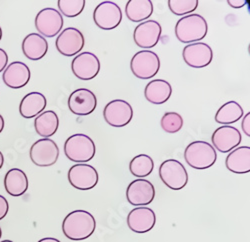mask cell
Returning <instances> with one entry per match:
<instances>
[{
	"instance_id": "6da1fadb",
	"label": "cell",
	"mask_w": 250,
	"mask_h": 242,
	"mask_svg": "<svg viewBox=\"0 0 250 242\" xmlns=\"http://www.w3.org/2000/svg\"><path fill=\"white\" fill-rule=\"evenodd\" d=\"M96 220L86 210H74L62 222V231L70 240L80 241L89 238L95 231Z\"/></svg>"
},
{
	"instance_id": "7a4b0ae2",
	"label": "cell",
	"mask_w": 250,
	"mask_h": 242,
	"mask_svg": "<svg viewBox=\"0 0 250 242\" xmlns=\"http://www.w3.org/2000/svg\"><path fill=\"white\" fill-rule=\"evenodd\" d=\"M175 36L181 43L200 42L208 32L206 19L200 14H189L180 18L175 25Z\"/></svg>"
},
{
	"instance_id": "3957f363",
	"label": "cell",
	"mask_w": 250,
	"mask_h": 242,
	"mask_svg": "<svg viewBox=\"0 0 250 242\" xmlns=\"http://www.w3.org/2000/svg\"><path fill=\"white\" fill-rule=\"evenodd\" d=\"M184 159L190 167L204 170L214 165L217 160V152L207 141H193L185 148Z\"/></svg>"
},
{
	"instance_id": "277c9868",
	"label": "cell",
	"mask_w": 250,
	"mask_h": 242,
	"mask_svg": "<svg viewBox=\"0 0 250 242\" xmlns=\"http://www.w3.org/2000/svg\"><path fill=\"white\" fill-rule=\"evenodd\" d=\"M66 157L75 163H87L92 160L96 153L94 141L83 133L73 134L68 137L64 143Z\"/></svg>"
},
{
	"instance_id": "5b68a950",
	"label": "cell",
	"mask_w": 250,
	"mask_h": 242,
	"mask_svg": "<svg viewBox=\"0 0 250 242\" xmlns=\"http://www.w3.org/2000/svg\"><path fill=\"white\" fill-rule=\"evenodd\" d=\"M159 177L172 190H181L188 183V173L184 165L176 159L163 161L159 167Z\"/></svg>"
},
{
	"instance_id": "8992f818",
	"label": "cell",
	"mask_w": 250,
	"mask_h": 242,
	"mask_svg": "<svg viewBox=\"0 0 250 242\" xmlns=\"http://www.w3.org/2000/svg\"><path fill=\"white\" fill-rule=\"evenodd\" d=\"M130 69L133 75L139 79H150L160 69V59L153 51L145 49L138 51L131 59Z\"/></svg>"
},
{
	"instance_id": "52a82bcc",
	"label": "cell",
	"mask_w": 250,
	"mask_h": 242,
	"mask_svg": "<svg viewBox=\"0 0 250 242\" xmlns=\"http://www.w3.org/2000/svg\"><path fill=\"white\" fill-rule=\"evenodd\" d=\"M32 163L39 167L54 165L59 157V148L56 142L49 138L38 139L32 144L29 150Z\"/></svg>"
},
{
	"instance_id": "ba28073f",
	"label": "cell",
	"mask_w": 250,
	"mask_h": 242,
	"mask_svg": "<svg viewBox=\"0 0 250 242\" xmlns=\"http://www.w3.org/2000/svg\"><path fill=\"white\" fill-rule=\"evenodd\" d=\"M64 20L61 13L52 7L43 8L35 17V28L38 31V34L44 38H51L58 35L61 32Z\"/></svg>"
},
{
	"instance_id": "9c48e42d",
	"label": "cell",
	"mask_w": 250,
	"mask_h": 242,
	"mask_svg": "<svg viewBox=\"0 0 250 242\" xmlns=\"http://www.w3.org/2000/svg\"><path fill=\"white\" fill-rule=\"evenodd\" d=\"M103 117L112 127H124L133 118V108L126 100L114 99L104 107Z\"/></svg>"
},
{
	"instance_id": "30bf717a",
	"label": "cell",
	"mask_w": 250,
	"mask_h": 242,
	"mask_svg": "<svg viewBox=\"0 0 250 242\" xmlns=\"http://www.w3.org/2000/svg\"><path fill=\"white\" fill-rule=\"evenodd\" d=\"M93 20L100 29L112 30L122 21L121 8L113 1H102L94 9Z\"/></svg>"
},
{
	"instance_id": "8fae6325",
	"label": "cell",
	"mask_w": 250,
	"mask_h": 242,
	"mask_svg": "<svg viewBox=\"0 0 250 242\" xmlns=\"http://www.w3.org/2000/svg\"><path fill=\"white\" fill-rule=\"evenodd\" d=\"M85 38L82 32L75 27H67L62 30L56 38L57 51L66 57L77 55L84 47Z\"/></svg>"
},
{
	"instance_id": "7c38bea8",
	"label": "cell",
	"mask_w": 250,
	"mask_h": 242,
	"mask_svg": "<svg viewBox=\"0 0 250 242\" xmlns=\"http://www.w3.org/2000/svg\"><path fill=\"white\" fill-rule=\"evenodd\" d=\"M67 177L72 187L83 191L94 188L99 179L97 170L86 163H77L71 166Z\"/></svg>"
},
{
	"instance_id": "4fadbf2b",
	"label": "cell",
	"mask_w": 250,
	"mask_h": 242,
	"mask_svg": "<svg viewBox=\"0 0 250 242\" xmlns=\"http://www.w3.org/2000/svg\"><path fill=\"white\" fill-rule=\"evenodd\" d=\"M101 68L98 57L92 52H82L76 55L71 62V70L73 74L81 79L88 81L95 78Z\"/></svg>"
},
{
	"instance_id": "5bb4252c",
	"label": "cell",
	"mask_w": 250,
	"mask_h": 242,
	"mask_svg": "<svg viewBox=\"0 0 250 242\" xmlns=\"http://www.w3.org/2000/svg\"><path fill=\"white\" fill-rule=\"evenodd\" d=\"M162 33V27L156 20H146L138 24L133 32L134 42L138 47L148 50L157 45Z\"/></svg>"
},
{
	"instance_id": "9a60e30c",
	"label": "cell",
	"mask_w": 250,
	"mask_h": 242,
	"mask_svg": "<svg viewBox=\"0 0 250 242\" xmlns=\"http://www.w3.org/2000/svg\"><path fill=\"white\" fill-rule=\"evenodd\" d=\"M184 62L192 68H204L212 62V48L204 42L187 44L182 51Z\"/></svg>"
},
{
	"instance_id": "2e32d148",
	"label": "cell",
	"mask_w": 250,
	"mask_h": 242,
	"mask_svg": "<svg viewBox=\"0 0 250 242\" xmlns=\"http://www.w3.org/2000/svg\"><path fill=\"white\" fill-rule=\"evenodd\" d=\"M155 197V188L147 179H135L126 189V199L133 206H146Z\"/></svg>"
},
{
	"instance_id": "e0dca14e",
	"label": "cell",
	"mask_w": 250,
	"mask_h": 242,
	"mask_svg": "<svg viewBox=\"0 0 250 242\" xmlns=\"http://www.w3.org/2000/svg\"><path fill=\"white\" fill-rule=\"evenodd\" d=\"M212 146L221 153H228L239 146L242 141L240 131L231 125L218 127L211 136Z\"/></svg>"
},
{
	"instance_id": "ac0fdd59",
	"label": "cell",
	"mask_w": 250,
	"mask_h": 242,
	"mask_svg": "<svg viewBox=\"0 0 250 242\" xmlns=\"http://www.w3.org/2000/svg\"><path fill=\"white\" fill-rule=\"evenodd\" d=\"M96 95L87 88H78L74 90L68 98V108L74 115H89L96 109Z\"/></svg>"
},
{
	"instance_id": "d6986e66",
	"label": "cell",
	"mask_w": 250,
	"mask_h": 242,
	"mask_svg": "<svg viewBox=\"0 0 250 242\" xmlns=\"http://www.w3.org/2000/svg\"><path fill=\"white\" fill-rule=\"evenodd\" d=\"M155 223V212L146 206H139L132 209L127 216V225L135 233L149 232Z\"/></svg>"
},
{
	"instance_id": "ffe728a7",
	"label": "cell",
	"mask_w": 250,
	"mask_h": 242,
	"mask_svg": "<svg viewBox=\"0 0 250 242\" xmlns=\"http://www.w3.org/2000/svg\"><path fill=\"white\" fill-rule=\"evenodd\" d=\"M30 77L29 67L21 61H13L8 64L2 73L4 84L12 89H20L27 85Z\"/></svg>"
},
{
	"instance_id": "44dd1931",
	"label": "cell",
	"mask_w": 250,
	"mask_h": 242,
	"mask_svg": "<svg viewBox=\"0 0 250 242\" xmlns=\"http://www.w3.org/2000/svg\"><path fill=\"white\" fill-rule=\"evenodd\" d=\"M47 105V100L44 94L33 91L27 93L19 104V113L23 118H35L42 113Z\"/></svg>"
},
{
	"instance_id": "7402d4cb",
	"label": "cell",
	"mask_w": 250,
	"mask_h": 242,
	"mask_svg": "<svg viewBox=\"0 0 250 242\" xmlns=\"http://www.w3.org/2000/svg\"><path fill=\"white\" fill-rule=\"evenodd\" d=\"M21 48L27 59L36 61V60L42 59L46 55L48 51V42L40 34L30 33L24 37Z\"/></svg>"
},
{
	"instance_id": "603a6c76",
	"label": "cell",
	"mask_w": 250,
	"mask_h": 242,
	"mask_svg": "<svg viewBox=\"0 0 250 242\" xmlns=\"http://www.w3.org/2000/svg\"><path fill=\"white\" fill-rule=\"evenodd\" d=\"M172 94V86L164 79H154L144 89V96L152 104L161 105L168 101Z\"/></svg>"
},
{
	"instance_id": "cb8c5ba5",
	"label": "cell",
	"mask_w": 250,
	"mask_h": 242,
	"mask_svg": "<svg viewBox=\"0 0 250 242\" xmlns=\"http://www.w3.org/2000/svg\"><path fill=\"white\" fill-rule=\"evenodd\" d=\"M226 168L236 174L250 172V147L240 146L229 152L225 160Z\"/></svg>"
},
{
	"instance_id": "d4e9b609",
	"label": "cell",
	"mask_w": 250,
	"mask_h": 242,
	"mask_svg": "<svg viewBox=\"0 0 250 242\" xmlns=\"http://www.w3.org/2000/svg\"><path fill=\"white\" fill-rule=\"evenodd\" d=\"M29 186L25 172L19 168L9 169L4 177V188L6 192L14 197L23 195Z\"/></svg>"
},
{
	"instance_id": "484cf974",
	"label": "cell",
	"mask_w": 250,
	"mask_h": 242,
	"mask_svg": "<svg viewBox=\"0 0 250 242\" xmlns=\"http://www.w3.org/2000/svg\"><path fill=\"white\" fill-rule=\"evenodd\" d=\"M59 127L58 115L53 110H46L40 113L34 119V128L36 133L43 137L49 138L53 136Z\"/></svg>"
},
{
	"instance_id": "4316f807",
	"label": "cell",
	"mask_w": 250,
	"mask_h": 242,
	"mask_svg": "<svg viewBox=\"0 0 250 242\" xmlns=\"http://www.w3.org/2000/svg\"><path fill=\"white\" fill-rule=\"evenodd\" d=\"M125 14L132 22H142L153 14L151 0H129L125 5Z\"/></svg>"
},
{
	"instance_id": "83f0119b",
	"label": "cell",
	"mask_w": 250,
	"mask_h": 242,
	"mask_svg": "<svg viewBox=\"0 0 250 242\" xmlns=\"http://www.w3.org/2000/svg\"><path fill=\"white\" fill-rule=\"evenodd\" d=\"M243 108L238 102L228 101L217 110L214 119L219 124L230 125L240 120L243 117Z\"/></svg>"
},
{
	"instance_id": "f1b7e54d",
	"label": "cell",
	"mask_w": 250,
	"mask_h": 242,
	"mask_svg": "<svg viewBox=\"0 0 250 242\" xmlns=\"http://www.w3.org/2000/svg\"><path fill=\"white\" fill-rule=\"evenodd\" d=\"M154 161L147 154H138L133 157L129 163L130 173L137 178H144L152 173Z\"/></svg>"
},
{
	"instance_id": "f546056e",
	"label": "cell",
	"mask_w": 250,
	"mask_h": 242,
	"mask_svg": "<svg viewBox=\"0 0 250 242\" xmlns=\"http://www.w3.org/2000/svg\"><path fill=\"white\" fill-rule=\"evenodd\" d=\"M85 0H59L57 2L59 12L68 18L80 15L85 7Z\"/></svg>"
},
{
	"instance_id": "4dcf8cb0",
	"label": "cell",
	"mask_w": 250,
	"mask_h": 242,
	"mask_svg": "<svg viewBox=\"0 0 250 242\" xmlns=\"http://www.w3.org/2000/svg\"><path fill=\"white\" fill-rule=\"evenodd\" d=\"M160 125L163 131L173 134L182 129L183 118L177 112H166L160 120Z\"/></svg>"
},
{
	"instance_id": "1f68e13d",
	"label": "cell",
	"mask_w": 250,
	"mask_h": 242,
	"mask_svg": "<svg viewBox=\"0 0 250 242\" xmlns=\"http://www.w3.org/2000/svg\"><path fill=\"white\" fill-rule=\"evenodd\" d=\"M198 0H168L170 11L178 16L190 14L198 7Z\"/></svg>"
},
{
	"instance_id": "d6a6232c",
	"label": "cell",
	"mask_w": 250,
	"mask_h": 242,
	"mask_svg": "<svg viewBox=\"0 0 250 242\" xmlns=\"http://www.w3.org/2000/svg\"><path fill=\"white\" fill-rule=\"evenodd\" d=\"M9 210V204H8V201L7 199L0 195V220H2L8 213Z\"/></svg>"
},
{
	"instance_id": "836d02e7",
	"label": "cell",
	"mask_w": 250,
	"mask_h": 242,
	"mask_svg": "<svg viewBox=\"0 0 250 242\" xmlns=\"http://www.w3.org/2000/svg\"><path fill=\"white\" fill-rule=\"evenodd\" d=\"M242 131L245 133L246 136H250V112H247L246 115H244L241 123Z\"/></svg>"
},
{
	"instance_id": "e575fe53",
	"label": "cell",
	"mask_w": 250,
	"mask_h": 242,
	"mask_svg": "<svg viewBox=\"0 0 250 242\" xmlns=\"http://www.w3.org/2000/svg\"><path fill=\"white\" fill-rule=\"evenodd\" d=\"M7 64H8V55L4 49L0 48V73L3 72Z\"/></svg>"
},
{
	"instance_id": "d590c367",
	"label": "cell",
	"mask_w": 250,
	"mask_h": 242,
	"mask_svg": "<svg viewBox=\"0 0 250 242\" xmlns=\"http://www.w3.org/2000/svg\"><path fill=\"white\" fill-rule=\"evenodd\" d=\"M227 3L229 4V6L237 9V8H241V7L245 6L247 2H246V0H227Z\"/></svg>"
},
{
	"instance_id": "8d00e7d4",
	"label": "cell",
	"mask_w": 250,
	"mask_h": 242,
	"mask_svg": "<svg viewBox=\"0 0 250 242\" xmlns=\"http://www.w3.org/2000/svg\"><path fill=\"white\" fill-rule=\"evenodd\" d=\"M37 242H61V241L56 238H53V237H46V238H42V239L38 240Z\"/></svg>"
},
{
	"instance_id": "74e56055",
	"label": "cell",
	"mask_w": 250,
	"mask_h": 242,
	"mask_svg": "<svg viewBox=\"0 0 250 242\" xmlns=\"http://www.w3.org/2000/svg\"><path fill=\"white\" fill-rule=\"evenodd\" d=\"M4 126H5V121H4V118L3 116L0 114V133H1L4 129Z\"/></svg>"
},
{
	"instance_id": "f35d334b",
	"label": "cell",
	"mask_w": 250,
	"mask_h": 242,
	"mask_svg": "<svg viewBox=\"0 0 250 242\" xmlns=\"http://www.w3.org/2000/svg\"><path fill=\"white\" fill-rule=\"evenodd\" d=\"M3 164H4V156H3L2 152H1V151H0V169H1V168H2Z\"/></svg>"
},
{
	"instance_id": "ab89813d",
	"label": "cell",
	"mask_w": 250,
	"mask_h": 242,
	"mask_svg": "<svg viewBox=\"0 0 250 242\" xmlns=\"http://www.w3.org/2000/svg\"><path fill=\"white\" fill-rule=\"evenodd\" d=\"M1 39H2V28L0 26V41H1Z\"/></svg>"
},
{
	"instance_id": "60d3db41",
	"label": "cell",
	"mask_w": 250,
	"mask_h": 242,
	"mask_svg": "<svg viewBox=\"0 0 250 242\" xmlns=\"http://www.w3.org/2000/svg\"><path fill=\"white\" fill-rule=\"evenodd\" d=\"M1 236H2V230H1V227H0V239H1Z\"/></svg>"
},
{
	"instance_id": "b9f144b4",
	"label": "cell",
	"mask_w": 250,
	"mask_h": 242,
	"mask_svg": "<svg viewBox=\"0 0 250 242\" xmlns=\"http://www.w3.org/2000/svg\"><path fill=\"white\" fill-rule=\"evenodd\" d=\"M0 242H13L12 240H2V241H0Z\"/></svg>"
}]
</instances>
